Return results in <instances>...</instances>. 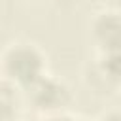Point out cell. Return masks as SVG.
<instances>
[{
    "mask_svg": "<svg viewBox=\"0 0 121 121\" xmlns=\"http://www.w3.org/2000/svg\"><path fill=\"white\" fill-rule=\"evenodd\" d=\"M100 8H108V9H115L121 11V0H98Z\"/></svg>",
    "mask_w": 121,
    "mask_h": 121,
    "instance_id": "8",
    "label": "cell"
},
{
    "mask_svg": "<svg viewBox=\"0 0 121 121\" xmlns=\"http://www.w3.org/2000/svg\"><path fill=\"white\" fill-rule=\"evenodd\" d=\"M81 78L87 89L98 96L121 95V49L96 55L85 62Z\"/></svg>",
    "mask_w": 121,
    "mask_h": 121,
    "instance_id": "3",
    "label": "cell"
},
{
    "mask_svg": "<svg viewBox=\"0 0 121 121\" xmlns=\"http://www.w3.org/2000/svg\"><path fill=\"white\" fill-rule=\"evenodd\" d=\"M47 70V53L43 47L26 38H15L0 47V78L19 89H26Z\"/></svg>",
    "mask_w": 121,
    "mask_h": 121,
    "instance_id": "1",
    "label": "cell"
},
{
    "mask_svg": "<svg viewBox=\"0 0 121 121\" xmlns=\"http://www.w3.org/2000/svg\"><path fill=\"white\" fill-rule=\"evenodd\" d=\"M25 110L23 89L0 78V121H23Z\"/></svg>",
    "mask_w": 121,
    "mask_h": 121,
    "instance_id": "5",
    "label": "cell"
},
{
    "mask_svg": "<svg viewBox=\"0 0 121 121\" xmlns=\"http://www.w3.org/2000/svg\"><path fill=\"white\" fill-rule=\"evenodd\" d=\"M95 121H121V106H110L102 110Z\"/></svg>",
    "mask_w": 121,
    "mask_h": 121,
    "instance_id": "7",
    "label": "cell"
},
{
    "mask_svg": "<svg viewBox=\"0 0 121 121\" xmlns=\"http://www.w3.org/2000/svg\"><path fill=\"white\" fill-rule=\"evenodd\" d=\"M36 121H95L83 113H78V112H72V110H66V112H60V113H53V115H43V117H38Z\"/></svg>",
    "mask_w": 121,
    "mask_h": 121,
    "instance_id": "6",
    "label": "cell"
},
{
    "mask_svg": "<svg viewBox=\"0 0 121 121\" xmlns=\"http://www.w3.org/2000/svg\"><path fill=\"white\" fill-rule=\"evenodd\" d=\"M87 34L96 55L121 49V11L98 8L87 21Z\"/></svg>",
    "mask_w": 121,
    "mask_h": 121,
    "instance_id": "4",
    "label": "cell"
},
{
    "mask_svg": "<svg viewBox=\"0 0 121 121\" xmlns=\"http://www.w3.org/2000/svg\"><path fill=\"white\" fill-rule=\"evenodd\" d=\"M25 4H30V6H45V4H51L53 0H23Z\"/></svg>",
    "mask_w": 121,
    "mask_h": 121,
    "instance_id": "9",
    "label": "cell"
},
{
    "mask_svg": "<svg viewBox=\"0 0 121 121\" xmlns=\"http://www.w3.org/2000/svg\"><path fill=\"white\" fill-rule=\"evenodd\" d=\"M23 100L26 110L36 113V117H43L72 110L74 93L66 79L45 72L42 78L23 89Z\"/></svg>",
    "mask_w": 121,
    "mask_h": 121,
    "instance_id": "2",
    "label": "cell"
}]
</instances>
